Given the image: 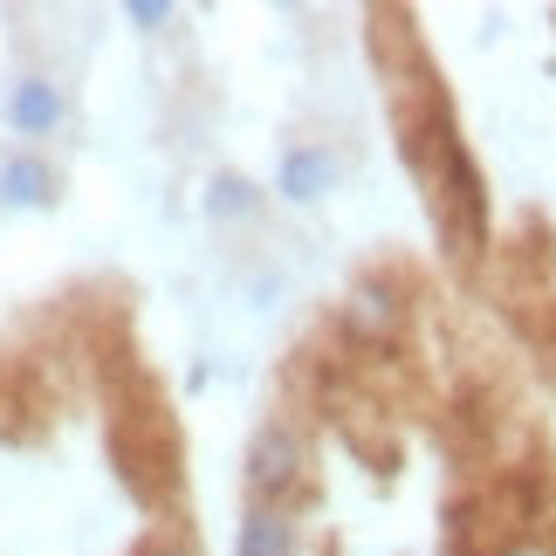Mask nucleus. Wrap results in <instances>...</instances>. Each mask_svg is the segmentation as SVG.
<instances>
[{
  "label": "nucleus",
  "instance_id": "20e7f679",
  "mask_svg": "<svg viewBox=\"0 0 556 556\" xmlns=\"http://www.w3.org/2000/svg\"><path fill=\"white\" fill-rule=\"evenodd\" d=\"M337 152L330 144H289L282 152V165H275V192L282 200H295V206H309V200H324V192H337Z\"/></svg>",
  "mask_w": 556,
  "mask_h": 556
},
{
  "label": "nucleus",
  "instance_id": "39448f33",
  "mask_svg": "<svg viewBox=\"0 0 556 556\" xmlns=\"http://www.w3.org/2000/svg\"><path fill=\"white\" fill-rule=\"evenodd\" d=\"M62 117H70V97H62V83H49V76H21L14 90H8V124H14V138H49V131H62Z\"/></svg>",
  "mask_w": 556,
  "mask_h": 556
},
{
  "label": "nucleus",
  "instance_id": "6e6552de",
  "mask_svg": "<svg viewBox=\"0 0 556 556\" xmlns=\"http://www.w3.org/2000/svg\"><path fill=\"white\" fill-rule=\"evenodd\" d=\"M254 206H262V192H254L241 173H220L206 186V213H213V220H254Z\"/></svg>",
  "mask_w": 556,
  "mask_h": 556
},
{
  "label": "nucleus",
  "instance_id": "0eeeda50",
  "mask_svg": "<svg viewBox=\"0 0 556 556\" xmlns=\"http://www.w3.org/2000/svg\"><path fill=\"white\" fill-rule=\"evenodd\" d=\"M49 200H55V173H49V159L14 152L8 165H0V206H49Z\"/></svg>",
  "mask_w": 556,
  "mask_h": 556
},
{
  "label": "nucleus",
  "instance_id": "423d86ee",
  "mask_svg": "<svg viewBox=\"0 0 556 556\" xmlns=\"http://www.w3.org/2000/svg\"><path fill=\"white\" fill-rule=\"evenodd\" d=\"M233 556H295V516H289V508L248 502L241 536H233Z\"/></svg>",
  "mask_w": 556,
  "mask_h": 556
},
{
  "label": "nucleus",
  "instance_id": "f03ea898",
  "mask_svg": "<svg viewBox=\"0 0 556 556\" xmlns=\"http://www.w3.org/2000/svg\"><path fill=\"white\" fill-rule=\"evenodd\" d=\"M248 502H262V508H282L295 488L309 481V446L303 433H295L289 419H262L254 426V440H248Z\"/></svg>",
  "mask_w": 556,
  "mask_h": 556
},
{
  "label": "nucleus",
  "instance_id": "7ed1b4c3",
  "mask_svg": "<svg viewBox=\"0 0 556 556\" xmlns=\"http://www.w3.org/2000/svg\"><path fill=\"white\" fill-rule=\"evenodd\" d=\"M405 324H413V303H405V289L392 275H357L351 295H344V337L365 351H392Z\"/></svg>",
  "mask_w": 556,
  "mask_h": 556
},
{
  "label": "nucleus",
  "instance_id": "9d476101",
  "mask_svg": "<svg viewBox=\"0 0 556 556\" xmlns=\"http://www.w3.org/2000/svg\"><path fill=\"white\" fill-rule=\"evenodd\" d=\"M138 556H200L192 549V536H179V529H159V536H144Z\"/></svg>",
  "mask_w": 556,
  "mask_h": 556
},
{
  "label": "nucleus",
  "instance_id": "1a4fd4ad",
  "mask_svg": "<svg viewBox=\"0 0 556 556\" xmlns=\"http://www.w3.org/2000/svg\"><path fill=\"white\" fill-rule=\"evenodd\" d=\"M173 14H179L173 0H131V8H124V21H131L138 35H159V28H165V21H173Z\"/></svg>",
  "mask_w": 556,
  "mask_h": 556
},
{
  "label": "nucleus",
  "instance_id": "f257e3e1",
  "mask_svg": "<svg viewBox=\"0 0 556 556\" xmlns=\"http://www.w3.org/2000/svg\"><path fill=\"white\" fill-rule=\"evenodd\" d=\"M111 454H117L124 488H131L144 508H159V502L179 488V433L165 426L159 405H144V413H117V426H111Z\"/></svg>",
  "mask_w": 556,
  "mask_h": 556
}]
</instances>
